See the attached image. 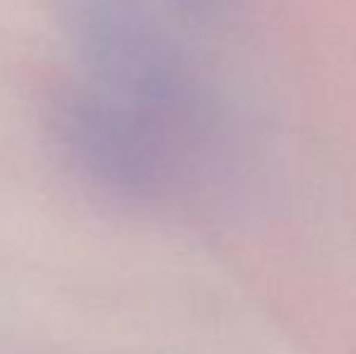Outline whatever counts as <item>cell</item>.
I'll return each instance as SVG.
<instances>
[{"label":"cell","instance_id":"7a4b0ae2","mask_svg":"<svg viewBox=\"0 0 356 354\" xmlns=\"http://www.w3.org/2000/svg\"><path fill=\"white\" fill-rule=\"evenodd\" d=\"M175 3H179L182 8H189V10H209V8H213L218 0H175Z\"/></svg>","mask_w":356,"mask_h":354},{"label":"cell","instance_id":"6da1fadb","mask_svg":"<svg viewBox=\"0 0 356 354\" xmlns=\"http://www.w3.org/2000/svg\"><path fill=\"white\" fill-rule=\"evenodd\" d=\"M75 58L68 86L192 170L218 131L202 71L153 0H63Z\"/></svg>","mask_w":356,"mask_h":354}]
</instances>
